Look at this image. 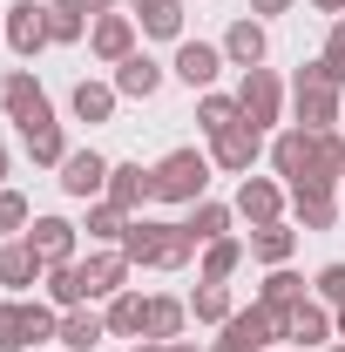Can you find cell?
Here are the masks:
<instances>
[{"label":"cell","mask_w":345,"mask_h":352,"mask_svg":"<svg viewBox=\"0 0 345 352\" xmlns=\"http://www.w3.org/2000/svg\"><path fill=\"white\" fill-rule=\"evenodd\" d=\"M237 109H244L251 129H278L285 109H291V88L278 82V68H244V82H237Z\"/></svg>","instance_id":"6"},{"label":"cell","mask_w":345,"mask_h":352,"mask_svg":"<svg viewBox=\"0 0 345 352\" xmlns=\"http://www.w3.org/2000/svg\"><path fill=\"white\" fill-rule=\"evenodd\" d=\"M109 204H122L129 217H142V204L156 197V170L149 163H109V190H102Z\"/></svg>","instance_id":"16"},{"label":"cell","mask_w":345,"mask_h":352,"mask_svg":"<svg viewBox=\"0 0 345 352\" xmlns=\"http://www.w3.org/2000/svg\"><path fill=\"white\" fill-rule=\"evenodd\" d=\"M332 325H339V339H345V305H339V311H332Z\"/></svg>","instance_id":"46"},{"label":"cell","mask_w":345,"mask_h":352,"mask_svg":"<svg viewBox=\"0 0 345 352\" xmlns=\"http://www.w3.org/2000/svg\"><path fill=\"white\" fill-rule=\"evenodd\" d=\"M0 190H7V142H0Z\"/></svg>","instance_id":"45"},{"label":"cell","mask_w":345,"mask_h":352,"mask_svg":"<svg viewBox=\"0 0 345 352\" xmlns=\"http://www.w3.org/2000/svg\"><path fill=\"white\" fill-rule=\"evenodd\" d=\"M102 318H109V339H142V318H149V298H142V292H115Z\"/></svg>","instance_id":"30"},{"label":"cell","mask_w":345,"mask_h":352,"mask_svg":"<svg viewBox=\"0 0 345 352\" xmlns=\"http://www.w3.org/2000/svg\"><path fill=\"white\" fill-rule=\"evenodd\" d=\"M183 325H190V298H149V318H142V339L170 346V339H183Z\"/></svg>","instance_id":"26"},{"label":"cell","mask_w":345,"mask_h":352,"mask_svg":"<svg viewBox=\"0 0 345 352\" xmlns=\"http://www.w3.org/2000/svg\"><path fill=\"white\" fill-rule=\"evenodd\" d=\"M230 223H237V210H230V204H210V197H203V204H190L183 230H190L197 244H216V237H230Z\"/></svg>","instance_id":"31"},{"label":"cell","mask_w":345,"mask_h":352,"mask_svg":"<svg viewBox=\"0 0 345 352\" xmlns=\"http://www.w3.org/2000/svg\"><path fill=\"white\" fill-rule=\"evenodd\" d=\"M210 156L203 149H170L163 163H156V204H203V190H210Z\"/></svg>","instance_id":"4"},{"label":"cell","mask_w":345,"mask_h":352,"mask_svg":"<svg viewBox=\"0 0 345 352\" xmlns=\"http://www.w3.org/2000/svg\"><path fill=\"white\" fill-rule=\"evenodd\" d=\"M14 129H21L27 156H34L41 170H61V156H68V135H61V122H54V109H47V102H41V109H27Z\"/></svg>","instance_id":"9"},{"label":"cell","mask_w":345,"mask_h":352,"mask_svg":"<svg viewBox=\"0 0 345 352\" xmlns=\"http://www.w3.org/2000/svg\"><path fill=\"white\" fill-rule=\"evenodd\" d=\"M102 339H109V318H102V311H88V305L61 311V325H54V346H61V352H95Z\"/></svg>","instance_id":"20"},{"label":"cell","mask_w":345,"mask_h":352,"mask_svg":"<svg viewBox=\"0 0 345 352\" xmlns=\"http://www.w3.org/2000/svg\"><path fill=\"white\" fill-rule=\"evenodd\" d=\"M109 82H115V95H129V102H149V95L163 88V61H149V54L135 47L129 61H115V75H109Z\"/></svg>","instance_id":"22"},{"label":"cell","mask_w":345,"mask_h":352,"mask_svg":"<svg viewBox=\"0 0 345 352\" xmlns=\"http://www.w3.org/2000/svg\"><path fill=\"white\" fill-rule=\"evenodd\" d=\"M163 352H203V346H190V339H170V346H163Z\"/></svg>","instance_id":"43"},{"label":"cell","mask_w":345,"mask_h":352,"mask_svg":"<svg viewBox=\"0 0 345 352\" xmlns=\"http://www.w3.org/2000/svg\"><path fill=\"white\" fill-rule=\"evenodd\" d=\"M291 251H298V223H258L251 230V258L258 264H291Z\"/></svg>","instance_id":"25"},{"label":"cell","mask_w":345,"mask_h":352,"mask_svg":"<svg viewBox=\"0 0 345 352\" xmlns=\"http://www.w3.org/2000/svg\"><path fill=\"white\" fill-rule=\"evenodd\" d=\"M88 47H95V61H129L135 54V14H95V28H88Z\"/></svg>","instance_id":"18"},{"label":"cell","mask_w":345,"mask_h":352,"mask_svg":"<svg viewBox=\"0 0 345 352\" xmlns=\"http://www.w3.org/2000/svg\"><path fill=\"white\" fill-rule=\"evenodd\" d=\"M298 298H311V285H304L291 264H271V271H264V285H258V305H271V311H291Z\"/></svg>","instance_id":"24"},{"label":"cell","mask_w":345,"mask_h":352,"mask_svg":"<svg viewBox=\"0 0 345 352\" xmlns=\"http://www.w3.org/2000/svg\"><path fill=\"white\" fill-rule=\"evenodd\" d=\"M230 210L251 223V230H258V223H278V217H285V183H271V176H244Z\"/></svg>","instance_id":"15"},{"label":"cell","mask_w":345,"mask_h":352,"mask_svg":"<svg viewBox=\"0 0 345 352\" xmlns=\"http://www.w3.org/2000/svg\"><path fill=\"white\" fill-rule=\"evenodd\" d=\"M271 170L285 176V190H339L332 170H325V149H318V135L311 129H278L271 135Z\"/></svg>","instance_id":"3"},{"label":"cell","mask_w":345,"mask_h":352,"mask_svg":"<svg viewBox=\"0 0 345 352\" xmlns=\"http://www.w3.org/2000/svg\"><path fill=\"white\" fill-rule=\"evenodd\" d=\"M129 210H122V204H109V197H95V204H88V244H122V237H129Z\"/></svg>","instance_id":"29"},{"label":"cell","mask_w":345,"mask_h":352,"mask_svg":"<svg viewBox=\"0 0 345 352\" xmlns=\"http://www.w3.org/2000/svg\"><path fill=\"white\" fill-rule=\"evenodd\" d=\"M258 156H264V129H251V122L210 135V163H216V170H230V176H251V170H258Z\"/></svg>","instance_id":"12"},{"label":"cell","mask_w":345,"mask_h":352,"mask_svg":"<svg viewBox=\"0 0 345 352\" xmlns=\"http://www.w3.org/2000/svg\"><path fill=\"white\" fill-rule=\"evenodd\" d=\"M318 61H325V75L345 88V14L332 21V34H325V54H318Z\"/></svg>","instance_id":"39"},{"label":"cell","mask_w":345,"mask_h":352,"mask_svg":"<svg viewBox=\"0 0 345 352\" xmlns=\"http://www.w3.org/2000/svg\"><path fill=\"white\" fill-rule=\"evenodd\" d=\"M41 278H47V264L27 237H0V285H7V298H27Z\"/></svg>","instance_id":"10"},{"label":"cell","mask_w":345,"mask_h":352,"mask_svg":"<svg viewBox=\"0 0 345 352\" xmlns=\"http://www.w3.org/2000/svg\"><path fill=\"white\" fill-rule=\"evenodd\" d=\"M34 223V210H27V197L21 190H0V237H21Z\"/></svg>","instance_id":"37"},{"label":"cell","mask_w":345,"mask_h":352,"mask_svg":"<svg viewBox=\"0 0 345 352\" xmlns=\"http://www.w3.org/2000/svg\"><path fill=\"white\" fill-rule=\"evenodd\" d=\"M285 339L304 352H325L339 339V325H332V305H318V298H298V305L285 311Z\"/></svg>","instance_id":"11"},{"label":"cell","mask_w":345,"mask_h":352,"mask_svg":"<svg viewBox=\"0 0 345 352\" xmlns=\"http://www.w3.org/2000/svg\"><path fill=\"white\" fill-rule=\"evenodd\" d=\"M129 352H163V346H156V339H135V346Z\"/></svg>","instance_id":"44"},{"label":"cell","mask_w":345,"mask_h":352,"mask_svg":"<svg viewBox=\"0 0 345 352\" xmlns=\"http://www.w3.org/2000/svg\"><path fill=\"white\" fill-rule=\"evenodd\" d=\"M135 21H142V34H156V41H183V0H156V7H142Z\"/></svg>","instance_id":"36"},{"label":"cell","mask_w":345,"mask_h":352,"mask_svg":"<svg viewBox=\"0 0 345 352\" xmlns=\"http://www.w3.org/2000/svg\"><path fill=\"white\" fill-rule=\"evenodd\" d=\"M291 352H304V346H291Z\"/></svg>","instance_id":"50"},{"label":"cell","mask_w":345,"mask_h":352,"mask_svg":"<svg viewBox=\"0 0 345 352\" xmlns=\"http://www.w3.org/2000/svg\"><path fill=\"white\" fill-rule=\"evenodd\" d=\"M230 285H216V278H197V292H190V318L197 325H230Z\"/></svg>","instance_id":"32"},{"label":"cell","mask_w":345,"mask_h":352,"mask_svg":"<svg viewBox=\"0 0 345 352\" xmlns=\"http://www.w3.org/2000/svg\"><path fill=\"white\" fill-rule=\"evenodd\" d=\"M34 251H41V264H75V244H82V223L68 217H34L27 230H21Z\"/></svg>","instance_id":"17"},{"label":"cell","mask_w":345,"mask_h":352,"mask_svg":"<svg viewBox=\"0 0 345 352\" xmlns=\"http://www.w3.org/2000/svg\"><path fill=\"white\" fill-rule=\"evenodd\" d=\"M311 298H318V305H332V311L345 305V264H325V271L311 278Z\"/></svg>","instance_id":"38"},{"label":"cell","mask_w":345,"mask_h":352,"mask_svg":"<svg viewBox=\"0 0 345 352\" xmlns=\"http://www.w3.org/2000/svg\"><path fill=\"white\" fill-rule=\"evenodd\" d=\"M75 7H82L88 21H95V14H115V0H75Z\"/></svg>","instance_id":"41"},{"label":"cell","mask_w":345,"mask_h":352,"mask_svg":"<svg viewBox=\"0 0 345 352\" xmlns=\"http://www.w3.org/2000/svg\"><path fill=\"white\" fill-rule=\"evenodd\" d=\"M264 54H271L264 21H258V14H237L230 34H223V61H230V68H264Z\"/></svg>","instance_id":"19"},{"label":"cell","mask_w":345,"mask_h":352,"mask_svg":"<svg viewBox=\"0 0 345 352\" xmlns=\"http://www.w3.org/2000/svg\"><path fill=\"white\" fill-rule=\"evenodd\" d=\"M291 122L311 129V135H325V129L345 122V88L325 75V61H304L298 75H291Z\"/></svg>","instance_id":"2"},{"label":"cell","mask_w":345,"mask_h":352,"mask_svg":"<svg viewBox=\"0 0 345 352\" xmlns=\"http://www.w3.org/2000/svg\"><path fill=\"white\" fill-rule=\"evenodd\" d=\"M311 7H318V14H345V0H311Z\"/></svg>","instance_id":"42"},{"label":"cell","mask_w":345,"mask_h":352,"mask_svg":"<svg viewBox=\"0 0 345 352\" xmlns=\"http://www.w3.org/2000/svg\"><path fill=\"white\" fill-rule=\"evenodd\" d=\"M0 14H7V47H14L21 61L47 47V0H14V7H0Z\"/></svg>","instance_id":"14"},{"label":"cell","mask_w":345,"mask_h":352,"mask_svg":"<svg viewBox=\"0 0 345 352\" xmlns=\"http://www.w3.org/2000/svg\"><path fill=\"white\" fill-rule=\"evenodd\" d=\"M339 129H345V122H339Z\"/></svg>","instance_id":"51"},{"label":"cell","mask_w":345,"mask_h":352,"mask_svg":"<svg viewBox=\"0 0 345 352\" xmlns=\"http://www.w3.org/2000/svg\"><path fill=\"white\" fill-rule=\"evenodd\" d=\"M47 305L54 311H75V305H88V285H82V258L75 264H47Z\"/></svg>","instance_id":"28"},{"label":"cell","mask_w":345,"mask_h":352,"mask_svg":"<svg viewBox=\"0 0 345 352\" xmlns=\"http://www.w3.org/2000/svg\"><path fill=\"white\" fill-rule=\"evenodd\" d=\"M129 7H135V14H142V7H156V0H129Z\"/></svg>","instance_id":"47"},{"label":"cell","mask_w":345,"mask_h":352,"mask_svg":"<svg viewBox=\"0 0 345 352\" xmlns=\"http://www.w3.org/2000/svg\"><path fill=\"white\" fill-rule=\"evenodd\" d=\"M251 258V244L244 237H216V244H203V278H216V285H230V271Z\"/></svg>","instance_id":"35"},{"label":"cell","mask_w":345,"mask_h":352,"mask_svg":"<svg viewBox=\"0 0 345 352\" xmlns=\"http://www.w3.org/2000/svg\"><path fill=\"white\" fill-rule=\"evenodd\" d=\"M88 28H95V21H88L75 0H47V47H75Z\"/></svg>","instance_id":"33"},{"label":"cell","mask_w":345,"mask_h":352,"mask_svg":"<svg viewBox=\"0 0 345 352\" xmlns=\"http://www.w3.org/2000/svg\"><path fill=\"white\" fill-rule=\"evenodd\" d=\"M291 223L298 230H332L339 223V190H291Z\"/></svg>","instance_id":"23"},{"label":"cell","mask_w":345,"mask_h":352,"mask_svg":"<svg viewBox=\"0 0 345 352\" xmlns=\"http://www.w3.org/2000/svg\"><path fill=\"white\" fill-rule=\"evenodd\" d=\"M41 102L47 95H41V82H34V68H7V75H0V109H7L14 122H21L27 109H41Z\"/></svg>","instance_id":"27"},{"label":"cell","mask_w":345,"mask_h":352,"mask_svg":"<svg viewBox=\"0 0 345 352\" xmlns=\"http://www.w3.org/2000/svg\"><path fill=\"white\" fill-rule=\"evenodd\" d=\"M0 41H7V14H0Z\"/></svg>","instance_id":"48"},{"label":"cell","mask_w":345,"mask_h":352,"mask_svg":"<svg viewBox=\"0 0 345 352\" xmlns=\"http://www.w3.org/2000/svg\"><path fill=\"white\" fill-rule=\"evenodd\" d=\"M176 82L183 88H197V95H210L216 88V75H223V68H230V61H223V41H176Z\"/></svg>","instance_id":"7"},{"label":"cell","mask_w":345,"mask_h":352,"mask_svg":"<svg viewBox=\"0 0 345 352\" xmlns=\"http://www.w3.org/2000/svg\"><path fill=\"white\" fill-rule=\"evenodd\" d=\"M298 0H244V14H258V21H271V14H291Z\"/></svg>","instance_id":"40"},{"label":"cell","mask_w":345,"mask_h":352,"mask_svg":"<svg viewBox=\"0 0 345 352\" xmlns=\"http://www.w3.org/2000/svg\"><path fill=\"white\" fill-rule=\"evenodd\" d=\"M325 352H345V339H339V346H325Z\"/></svg>","instance_id":"49"},{"label":"cell","mask_w":345,"mask_h":352,"mask_svg":"<svg viewBox=\"0 0 345 352\" xmlns=\"http://www.w3.org/2000/svg\"><path fill=\"white\" fill-rule=\"evenodd\" d=\"M237 122H244V109H237V95H197V129L203 135H223V129H237Z\"/></svg>","instance_id":"34"},{"label":"cell","mask_w":345,"mask_h":352,"mask_svg":"<svg viewBox=\"0 0 345 352\" xmlns=\"http://www.w3.org/2000/svg\"><path fill=\"white\" fill-rule=\"evenodd\" d=\"M54 183H61V190H68L75 204H95V197L109 190V156H102V149H68Z\"/></svg>","instance_id":"8"},{"label":"cell","mask_w":345,"mask_h":352,"mask_svg":"<svg viewBox=\"0 0 345 352\" xmlns=\"http://www.w3.org/2000/svg\"><path fill=\"white\" fill-rule=\"evenodd\" d=\"M54 325H61V311L41 298H0V352L41 346V339H54Z\"/></svg>","instance_id":"5"},{"label":"cell","mask_w":345,"mask_h":352,"mask_svg":"<svg viewBox=\"0 0 345 352\" xmlns=\"http://www.w3.org/2000/svg\"><path fill=\"white\" fill-rule=\"evenodd\" d=\"M122 258L129 264H149V271H183V264L197 258V237L170 217H135L129 237H122Z\"/></svg>","instance_id":"1"},{"label":"cell","mask_w":345,"mask_h":352,"mask_svg":"<svg viewBox=\"0 0 345 352\" xmlns=\"http://www.w3.org/2000/svg\"><path fill=\"white\" fill-rule=\"evenodd\" d=\"M129 271H135V264L122 258V244H102V251H88V258H82V285H88V298H115V292H129Z\"/></svg>","instance_id":"13"},{"label":"cell","mask_w":345,"mask_h":352,"mask_svg":"<svg viewBox=\"0 0 345 352\" xmlns=\"http://www.w3.org/2000/svg\"><path fill=\"white\" fill-rule=\"evenodd\" d=\"M115 102H122V95H115V82H75L68 88V109H75V122H88V129H95V122H115Z\"/></svg>","instance_id":"21"}]
</instances>
